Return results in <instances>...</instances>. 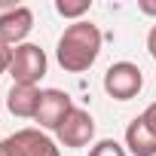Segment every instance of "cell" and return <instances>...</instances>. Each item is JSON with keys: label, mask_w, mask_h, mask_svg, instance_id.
Here are the masks:
<instances>
[{"label": "cell", "mask_w": 156, "mask_h": 156, "mask_svg": "<svg viewBox=\"0 0 156 156\" xmlns=\"http://www.w3.org/2000/svg\"><path fill=\"white\" fill-rule=\"evenodd\" d=\"M98 52H101V31H98V25H92L86 19L67 25L64 34L58 37V46H55V58L67 73L89 70L95 64Z\"/></svg>", "instance_id": "cell-1"}, {"label": "cell", "mask_w": 156, "mask_h": 156, "mask_svg": "<svg viewBox=\"0 0 156 156\" xmlns=\"http://www.w3.org/2000/svg\"><path fill=\"white\" fill-rule=\"evenodd\" d=\"M46 52L37 46V43H22L12 49V64H9V76L12 83L19 86H37L43 76H46Z\"/></svg>", "instance_id": "cell-2"}, {"label": "cell", "mask_w": 156, "mask_h": 156, "mask_svg": "<svg viewBox=\"0 0 156 156\" xmlns=\"http://www.w3.org/2000/svg\"><path fill=\"white\" fill-rule=\"evenodd\" d=\"M144 86V73L132 61H116L104 70V92L116 101H132Z\"/></svg>", "instance_id": "cell-3"}, {"label": "cell", "mask_w": 156, "mask_h": 156, "mask_svg": "<svg viewBox=\"0 0 156 156\" xmlns=\"http://www.w3.org/2000/svg\"><path fill=\"white\" fill-rule=\"evenodd\" d=\"M55 138H58L61 147H86L95 138V119H92V113L83 110V107H73L61 119V126L55 129Z\"/></svg>", "instance_id": "cell-4"}, {"label": "cell", "mask_w": 156, "mask_h": 156, "mask_svg": "<svg viewBox=\"0 0 156 156\" xmlns=\"http://www.w3.org/2000/svg\"><path fill=\"white\" fill-rule=\"evenodd\" d=\"M76 104L70 101V95L67 92H61V89H43V95H40V107H37V122H40V129H58L61 126V119L73 110Z\"/></svg>", "instance_id": "cell-5"}, {"label": "cell", "mask_w": 156, "mask_h": 156, "mask_svg": "<svg viewBox=\"0 0 156 156\" xmlns=\"http://www.w3.org/2000/svg\"><path fill=\"white\" fill-rule=\"evenodd\" d=\"M34 31V12L31 6H16L9 12H0V40L6 46H22L28 34Z\"/></svg>", "instance_id": "cell-6"}, {"label": "cell", "mask_w": 156, "mask_h": 156, "mask_svg": "<svg viewBox=\"0 0 156 156\" xmlns=\"http://www.w3.org/2000/svg\"><path fill=\"white\" fill-rule=\"evenodd\" d=\"M9 144L16 147V156H61L58 144L40 129H19L9 135Z\"/></svg>", "instance_id": "cell-7"}, {"label": "cell", "mask_w": 156, "mask_h": 156, "mask_svg": "<svg viewBox=\"0 0 156 156\" xmlns=\"http://www.w3.org/2000/svg\"><path fill=\"white\" fill-rule=\"evenodd\" d=\"M40 95H43V89H37V86H19V83H12V89L6 95V107H9L12 116L34 119L37 107H40Z\"/></svg>", "instance_id": "cell-8"}, {"label": "cell", "mask_w": 156, "mask_h": 156, "mask_svg": "<svg viewBox=\"0 0 156 156\" xmlns=\"http://www.w3.org/2000/svg\"><path fill=\"white\" fill-rule=\"evenodd\" d=\"M126 147L132 156H156V135L147 129L141 116H135L126 126Z\"/></svg>", "instance_id": "cell-9"}, {"label": "cell", "mask_w": 156, "mask_h": 156, "mask_svg": "<svg viewBox=\"0 0 156 156\" xmlns=\"http://www.w3.org/2000/svg\"><path fill=\"white\" fill-rule=\"evenodd\" d=\"M92 9V0H55V12L73 22H83V16Z\"/></svg>", "instance_id": "cell-10"}, {"label": "cell", "mask_w": 156, "mask_h": 156, "mask_svg": "<svg viewBox=\"0 0 156 156\" xmlns=\"http://www.w3.org/2000/svg\"><path fill=\"white\" fill-rule=\"evenodd\" d=\"M89 156H129V153H126V147H122L119 141L104 138V141H98V144L89 150Z\"/></svg>", "instance_id": "cell-11"}, {"label": "cell", "mask_w": 156, "mask_h": 156, "mask_svg": "<svg viewBox=\"0 0 156 156\" xmlns=\"http://www.w3.org/2000/svg\"><path fill=\"white\" fill-rule=\"evenodd\" d=\"M9 64H12V46H6L0 40V76L9 73Z\"/></svg>", "instance_id": "cell-12"}, {"label": "cell", "mask_w": 156, "mask_h": 156, "mask_svg": "<svg viewBox=\"0 0 156 156\" xmlns=\"http://www.w3.org/2000/svg\"><path fill=\"white\" fill-rule=\"evenodd\" d=\"M141 119H144V122H147V129L156 135V101H153V104H150V107L141 113Z\"/></svg>", "instance_id": "cell-13"}, {"label": "cell", "mask_w": 156, "mask_h": 156, "mask_svg": "<svg viewBox=\"0 0 156 156\" xmlns=\"http://www.w3.org/2000/svg\"><path fill=\"white\" fill-rule=\"evenodd\" d=\"M147 52L153 55V61H156V25L150 28V34H147Z\"/></svg>", "instance_id": "cell-14"}, {"label": "cell", "mask_w": 156, "mask_h": 156, "mask_svg": "<svg viewBox=\"0 0 156 156\" xmlns=\"http://www.w3.org/2000/svg\"><path fill=\"white\" fill-rule=\"evenodd\" d=\"M138 9H141L144 16H156V3H153V0H141V3H138Z\"/></svg>", "instance_id": "cell-15"}, {"label": "cell", "mask_w": 156, "mask_h": 156, "mask_svg": "<svg viewBox=\"0 0 156 156\" xmlns=\"http://www.w3.org/2000/svg\"><path fill=\"white\" fill-rule=\"evenodd\" d=\"M0 156H16V147L9 144V138H3V141H0Z\"/></svg>", "instance_id": "cell-16"}]
</instances>
